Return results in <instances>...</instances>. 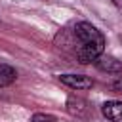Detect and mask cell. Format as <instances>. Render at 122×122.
I'll return each mask as SVG.
<instances>
[{
  "label": "cell",
  "instance_id": "obj_6",
  "mask_svg": "<svg viewBox=\"0 0 122 122\" xmlns=\"http://www.w3.org/2000/svg\"><path fill=\"white\" fill-rule=\"evenodd\" d=\"M101 112L111 122H122V101H116V99L105 101L101 107Z\"/></svg>",
  "mask_w": 122,
  "mask_h": 122
},
{
  "label": "cell",
  "instance_id": "obj_4",
  "mask_svg": "<svg viewBox=\"0 0 122 122\" xmlns=\"http://www.w3.org/2000/svg\"><path fill=\"white\" fill-rule=\"evenodd\" d=\"M59 80H61V84H65L72 90H90L93 86V80L86 74H61Z\"/></svg>",
  "mask_w": 122,
  "mask_h": 122
},
{
  "label": "cell",
  "instance_id": "obj_3",
  "mask_svg": "<svg viewBox=\"0 0 122 122\" xmlns=\"http://www.w3.org/2000/svg\"><path fill=\"white\" fill-rule=\"evenodd\" d=\"M67 112L74 118H80V120H86L90 118L92 114V109H90V103L82 97H76V95H71L67 99Z\"/></svg>",
  "mask_w": 122,
  "mask_h": 122
},
{
  "label": "cell",
  "instance_id": "obj_1",
  "mask_svg": "<svg viewBox=\"0 0 122 122\" xmlns=\"http://www.w3.org/2000/svg\"><path fill=\"white\" fill-rule=\"evenodd\" d=\"M103 48H105V38L101 40H95V42H88V44H82L76 51L78 55V61L82 65H88V63H93L101 53H103Z\"/></svg>",
  "mask_w": 122,
  "mask_h": 122
},
{
  "label": "cell",
  "instance_id": "obj_9",
  "mask_svg": "<svg viewBox=\"0 0 122 122\" xmlns=\"http://www.w3.org/2000/svg\"><path fill=\"white\" fill-rule=\"evenodd\" d=\"M111 90L116 92V93H122V76H118V78H114L111 82Z\"/></svg>",
  "mask_w": 122,
  "mask_h": 122
},
{
  "label": "cell",
  "instance_id": "obj_8",
  "mask_svg": "<svg viewBox=\"0 0 122 122\" xmlns=\"http://www.w3.org/2000/svg\"><path fill=\"white\" fill-rule=\"evenodd\" d=\"M29 122H57V118L53 114H48V112H36L30 116Z\"/></svg>",
  "mask_w": 122,
  "mask_h": 122
},
{
  "label": "cell",
  "instance_id": "obj_7",
  "mask_svg": "<svg viewBox=\"0 0 122 122\" xmlns=\"http://www.w3.org/2000/svg\"><path fill=\"white\" fill-rule=\"evenodd\" d=\"M17 78V72L13 67L10 65H0V88H6L10 84H13Z\"/></svg>",
  "mask_w": 122,
  "mask_h": 122
},
{
  "label": "cell",
  "instance_id": "obj_2",
  "mask_svg": "<svg viewBox=\"0 0 122 122\" xmlns=\"http://www.w3.org/2000/svg\"><path fill=\"white\" fill-rule=\"evenodd\" d=\"M74 38L80 42V46L82 44H88V42H95V40H101L103 38V34L92 25V23H88V21H80V23H76L74 25Z\"/></svg>",
  "mask_w": 122,
  "mask_h": 122
},
{
  "label": "cell",
  "instance_id": "obj_10",
  "mask_svg": "<svg viewBox=\"0 0 122 122\" xmlns=\"http://www.w3.org/2000/svg\"><path fill=\"white\" fill-rule=\"evenodd\" d=\"M112 4H114V6H118V8H122V0H112Z\"/></svg>",
  "mask_w": 122,
  "mask_h": 122
},
{
  "label": "cell",
  "instance_id": "obj_5",
  "mask_svg": "<svg viewBox=\"0 0 122 122\" xmlns=\"http://www.w3.org/2000/svg\"><path fill=\"white\" fill-rule=\"evenodd\" d=\"M93 65L99 69V71H103V72H109V74H118V72H122V61H118L116 57H111V55H99L95 61H93Z\"/></svg>",
  "mask_w": 122,
  "mask_h": 122
}]
</instances>
